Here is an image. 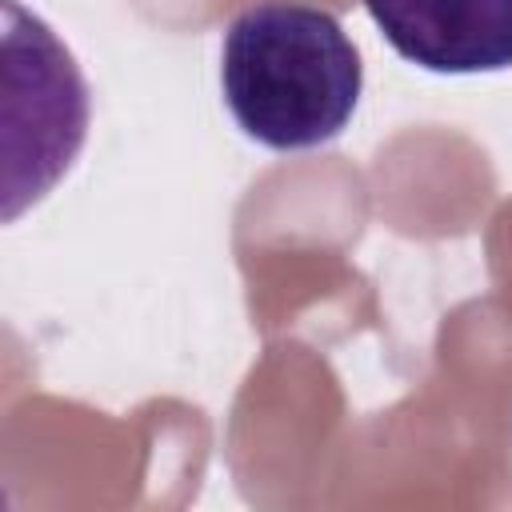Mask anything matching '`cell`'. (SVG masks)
<instances>
[{"instance_id":"3","label":"cell","mask_w":512,"mask_h":512,"mask_svg":"<svg viewBox=\"0 0 512 512\" xmlns=\"http://www.w3.org/2000/svg\"><path fill=\"white\" fill-rule=\"evenodd\" d=\"M364 8L384 40L424 72L512 68V0H364Z\"/></svg>"},{"instance_id":"1","label":"cell","mask_w":512,"mask_h":512,"mask_svg":"<svg viewBox=\"0 0 512 512\" xmlns=\"http://www.w3.org/2000/svg\"><path fill=\"white\" fill-rule=\"evenodd\" d=\"M360 88V52L328 8L260 0L224 28V104L240 132L272 152H308L336 140L360 104Z\"/></svg>"},{"instance_id":"2","label":"cell","mask_w":512,"mask_h":512,"mask_svg":"<svg viewBox=\"0 0 512 512\" xmlns=\"http://www.w3.org/2000/svg\"><path fill=\"white\" fill-rule=\"evenodd\" d=\"M4 52H8V148L32 136L24 156L8 164L4 180V220H16L28 204L44 200L52 184L72 168L84 136H88V84L72 60V52L56 40V32L20 8V0H4Z\"/></svg>"}]
</instances>
